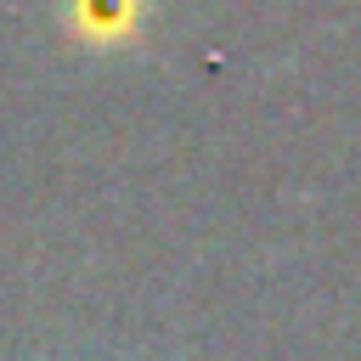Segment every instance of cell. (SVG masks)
Wrapping results in <instances>:
<instances>
[{"label": "cell", "mask_w": 361, "mask_h": 361, "mask_svg": "<svg viewBox=\"0 0 361 361\" xmlns=\"http://www.w3.org/2000/svg\"><path fill=\"white\" fill-rule=\"evenodd\" d=\"M130 11H135V0H79V17H85V34H90V39L118 34V28L130 23Z\"/></svg>", "instance_id": "6da1fadb"}]
</instances>
